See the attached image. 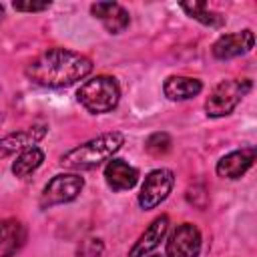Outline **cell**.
Returning a JSON list of instances; mask_svg holds the SVG:
<instances>
[{"mask_svg": "<svg viewBox=\"0 0 257 257\" xmlns=\"http://www.w3.org/2000/svg\"><path fill=\"white\" fill-rule=\"evenodd\" d=\"M124 143V135L122 133H102L78 147H74L72 151L64 153L60 157V165L66 169H74V171H90L96 169L98 165H102L104 161H108L116 151H120Z\"/></svg>", "mask_w": 257, "mask_h": 257, "instance_id": "cell-2", "label": "cell"}, {"mask_svg": "<svg viewBox=\"0 0 257 257\" xmlns=\"http://www.w3.org/2000/svg\"><path fill=\"white\" fill-rule=\"evenodd\" d=\"M169 231V217L167 215H159L157 219L151 221V225L143 231V235L135 241V245L128 251V257H149L165 239Z\"/></svg>", "mask_w": 257, "mask_h": 257, "instance_id": "cell-9", "label": "cell"}, {"mask_svg": "<svg viewBox=\"0 0 257 257\" xmlns=\"http://www.w3.org/2000/svg\"><path fill=\"white\" fill-rule=\"evenodd\" d=\"M78 102L92 114H102L112 110L120 100V86L114 76H94L80 84L76 90Z\"/></svg>", "mask_w": 257, "mask_h": 257, "instance_id": "cell-3", "label": "cell"}, {"mask_svg": "<svg viewBox=\"0 0 257 257\" xmlns=\"http://www.w3.org/2000/svg\"><path fill=\"white\" fill-rule=\"evenodd\" d=\"M2 18H4V6L0 4V22H2Z\"/></svg>", "mask_w": 257, "mask_h": 257, "instance_id": "cell-21", "label": "cell"}, {"mask_svg": "<svg viewBox=\"0 0 257 257\" xmlns=\"http://www.w3.org/2000/svg\"><path fill=\"white\" fill-rule=\"evenodd\" d=\"M175 185V175L171 169H155L151 171L145 181H143V187H141V193H139V205L141 209H155L157 205H161L171 189Z\"/></svg>", "mask_w": 257, "mask_h": 257, "instance_id": "cell-6", "label": "cell"}, {"mask_svg": "<svg viewBox=\"0 0 257 257\" xmlns=\"http://www.w3.org/2000/svg\"><path fill=\"white\" fill-rule=\"evenodd\" d=\"M42 161H44L42 149H38L36 145L34 147H28V149L20 151L18 157L14 159V163H12V175L18 177V179H24L30 173H34L42 165Z\"/></svg>", "mask_w": 257, "mask_h": 257, "instance_id": "cell-16", "label": "cell"}, {"mask_svg": "<svg viewBox=\"0 0 257 257\" xmlns=\"http://www.w3.org/2000/svg\"><path fill=\"white\" fill-rule=\"evenodd\" d=\"M90 12H92L94 18H98L102 22L106 32H110V34L124 32L128 22H131L128 12L116 2H96V4L90 6Z\"/></svg>", "mask_w": 257, "mask_h": 257, "instance_id": "cell-12", "label": "cell"}, {"mask_svg": "<svg viewBox=\"0 0 257 257\" xmlns=\"http://www.w3.org/2000/svg\"><path fill=\"white\" fill-rule=\"evenodd\" d=\"M102 251H104V243L100 241V239H94V237H90V239H84V241H80V245H78V257H100L102 255Z\"/></svg>", "mask_w": 257, "mask_h": 257, "instance_id": "cell-19", "label": "cell"}, {"mask_svg": "<svg viewBox=\"0 0 257 257\" xmlns=\"http://www.w3.org/2000/svg\"><path fill=\"white\" fill-rule=\"evenodd\" d=\"M12 6L20 12H42L50 6V2H14Z\"/></svg>", "mask_w": 257, "mask_h": 257, "instance_id": "cell-20", "label": "cell"}, {"mask_svg": "<svg viewBox=\"0 0 257 257\" xmlns=\"http://www.w3.org/2000/svg\"><path fill=\"white\" fill-rule=\"evenodd\" d=\"M90 70L92 60L88 56L66 48H48L26 64L24 74L38 86L64 88L86 78Z\"/></svg>", "mask_w": 257, "mask_h": 257, "instance_id": "cell-1", "label": "cell"}, {"mask_svg": "<svg viewBox=\"0 0 257 257\" xmlns=\"http://www.w3.org/2000/svg\"><path fill=\"white\" fill-rule=\"evenodd\" d=\"M181 8L187 12V16H191L193 20H197L209 28H221L225 24V16L211 10L205 2H183Z\"/></svg>", "mask_w": 257, "mask_h": 257, "instance_id": "cell-17", "label": "cell"}, {"mask_svg": "<svg viewBox=\"0 0 257 257\" xmlns=\"http://www.w3.org/2000/svg\"><path fill=\"white\" fill-rule=\"evenodd\" d=\"M251 90L249 78H225L221 80L205 100V112L211 118L227 116L241 102V98Z\"/></svg>", "mask_w": 257, "mask_h": 257, "instance_id": "cell-4", "label": "cell"}, {"mask_svg": "<svg viewBox=\"0 0 257 257\" xmlns=\"http://www.w3.org/2000/svg\"><path fill=\"white\" fill-rule=\"evenodd\" d=\"M26 243V227L18 219L0 221V257H12Z\"/></svg>", "mask_w": 257, "mask_h": 257, "instance_id": "cell-14", "label": "cell"}, {"mask_svg": "<svg viewBox=\"0 0 257 257\" xmlns=\"http://www.w3.org/2000/svg\"><path fill=\"white\" fill-rule=\"evenodd\" d=\"M255 44V36L253 32L241 30V32H231V34H221L215 42H213V56L219 60H229L235 56H243L247 52H251Z\"/></svg>", "mask_w": 257, "mask_h": 257, "instance_id": "cell-8", "label": "cell"}, {"mask_svg": "<svg viewBox=\"0 0 257 257\" xmlns=\"http://www.w3.org/2000/svg\"><path fill=\"white\" fill-rule=\"evenodd\" d=\"M104 181L112 191H128L137 185L139 171L120 159H112L104 167Z\"/></svg>", "mask_w": 257, "mask_h": 257, "instance_id": "cell-13", "label": "cell"}, {"mask_svg": "<svg viewBox=\"0 0 257 257\" xmlns=\"http://www.w3.org/2000/svg\"><path fill=\"white\" fill-rule=\"evenodd\" d=\"M203 90V82L191 76H169L163 84V92L169 100H189Z\"/></svg>", "mask_w": 257, "mask_h": 257, "instance_id": "cell-15", "label": "cell"}, {"mask_svg": "<svg viewBox=\"0 0 257 257\" xmlns=\"http://www.w3.org/2000/svg\"><path fill=\"white\" fill-rule=\"evenodd\" d=\"M46 135V124H32L24 131H14L0 139V159L20 153L28 147H34Z\"/></svg>", "mask_w": 257, "mask_h": 257, "instance_id": "cell-11", "label": "cell"}, {"mask_svg": "<svg viewBox=\"0 0 257 257\" xmlns=\"http://www.w3.org/2000/svg\"><path fill=\"white\" fill-rule=\"evenodd\" d=\"M84 187V179L76 173H60V175H54L42 195H40V207L42 209H48V207H54V205H62V203H70L74 201L80 191Z\"/></svg>", "mask_w": 257, "mask_h": 257, "instance_id": "cell-5", "label": "cell"}, {"mask_svg": "<svg viewBox=\"0 0 257 257\" xmlns=\"http://www.w3.org/2000/svg\"><path fill=\"white\" fill-rule=\"evenodd\" d=\"M171 145H173V141H171V137L167 133H155V135H151L145 141V149L153 157H161V155L169 153L171 151Z\"/></svg>", "mask_w": 257, "mask_h": 257, "instance_id": "cell-18", "label": "cell"}, {"mask_svg": "<svg viewBox=\"0 0 257 257\" xmlns=\"http://www.w3.org/2000/svg\"><path fill=\"white\" fill-rule=\"evenodd\" d=\"M201 245V231L193 223H183L167 241V257H199Z\"/></svg>", "mask_w": 257, "mask_h": 257, "instance_id": "cell-7", "label": "cell"}, {"mask_svg": "<svg viewBox=\"0 0 257 257\" xmlns=\"http://www.w3.org/2000/svg\"><path fill=\"white\" fill-rule=\"evenodd\" d=\"M255 157H257V153H255L253 147H245L241 151H233V153H229V155L219 159L215 171H217V175L221 179H239L253 167Z\"/></svg>", "mask_w": 257, "mask_h": 257, "instance_id": "cell-10", "label": "cell"}]
</instances>
